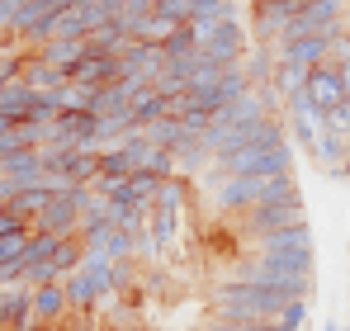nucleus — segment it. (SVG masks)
Instances as JSON below:
<instances>
[{"instance_id": "obj_1", "label": "nucleus", "mask_w": 350, "mask_h": 331, "mask_svg": "<svg viewBox=\"0 0 350 331\" xmlns=\"http://www.w3.org/2000/svg\"><path fill=\"white\" fill-rule=\"evenodd\" d=\"M284 303H293L280 289H256V284H218L213 289V317L228 322H280Z\"/></svg>"}, {"instance_id": "obj_2", "label": "nucleus", "mask_w": 350, "mask_h": 331, "mask_svg": "<svg viewBox=\"0 0 350 331\" xmlns=\"http://www.w3.org/2000/svg\"><path fill=\"white\" fill-rule=\"evenodd\" d=\"M275 199H298L293 175H232V180L213 185V204L223 213H251V209L275 204Z\"/></svg>"}, {"instance_id": "obj_3", "label": "nucleus", "mask_w": 350, "mask_h": 331, "mask_svg": "<svg viewBox=\"0 0 350 331\" xmlns=\"http://www.w3.org/2000/svg\"><path fill=\"white\" fill-rule=\"evenodd\" d=\"M341 10H346V0H303L298 14L289 19V29H284V38H308V34L336 29L341 24Z\"/></svg>"}, {"instance_id": "obj_4", "label": "nucleus", "mask_w": 350, "mask_h": 331, "mask_svg": "<svg viewBox=\"0 0 350 331\" xmlns=\"http://www.w3.org/2000/svg\"><path fill=\"white\" fill-rule=\"evenodd\" d=\"M241 218H246V232H251V237H265V232L308 222L303 218V199H275V204H260V209H251V213H241Z\"/></svg>"}, {"instance_id": "obj_5", "label": "nucleus", "mask_w": 350, "mask_h": 331, "mask_svg": "<svg viewBox=\"0 0 350 331\" xmlns=\"http://www.w3.org/2000/svg\"><path fill=\"white\" fill-rule=\"evenodd\" d=\"M0 331H33V289L24 279L0 289Z\"/></svg>"}, {"instance_id": "obj_6", "label": "nucleus", "mask_w": 350, "mask_h": 331, "mask_svg": "<svg viewBox=\"0 0 350 331\" xmlns=\"http://www.w3.org/2000/svg\"><path fill=\"white\" fill-rule=\"evenodd\" d=\"M241 53H246V34H241V24H223L204 48V66H218V71H228V66H241Z\"/></svg>"}, {"instance_id": "obj_7", "label": "nucleus", "mask_w": 350, "mask_h": 331, "mask_svg": "<svg viewBox=\"0 0 350 331\" xmlns=\"http://www.w3.org/2000/svg\"><path fill=\"white\" fill-rule=\"evenodd\" d=\"M308 100L317 105V114H332L336 105H346V81H341V71L327 62V66H312V76H308Z\"/></svg>"}, {"instance_id": "obj_8", "label": "nucleus", "mask_w": 350, "mask_h": 331, "mask_svg": "<svg viewBox=\"0 0 350 331\" xmlns=\"http://www.w3.org/2000/svg\"><path fill=\"white\" fill-rule=\"evenodd\" d=\"M251 251H256V256H293V251H312V232H308V222H298V227H280V232L251 237Z\"/></svg>"}, {"instance_id": "obj_9", "label": "nucleus", "mask_w": 350, "mask_h": 331, "mask_svg": "<svg viewBox=\"0 0 350 331\" xmlns=\"http://www.w3.org/2000/svg\"><path fill=\"white\" fill-rule=\"evenodd\" d=\"M71 313L66 303V284H38L33 289V327H62V317Z\"/></svg>"}, {"instance_id": "obj_10", "label": "nucleus", "mask_w": 350, "mask_h": 331, "mask_svg": "<svg viewBox=\"0 0 350 331\" xmlns=\"http://www.w3.org/2000/svg\"><path fill=\"white\" fill-rule=\"evenodd\" d=\"M114 81H118V57H105V53H90L71 71V85H81V90H105Z\"/></svg>"}, {"instance_id": "obj_11", "label": "nucleus", "mask_w": 350, "mask_h": 331, "mask_svg": "<svg viewBox=\"0 0 350 331\" xmlns=\"http://www.w3.org/2000/svg\"><path fill=\"white\" fill-rule=\"evenodd\" d=\"M38 57H43L48 66H57V71L71 76V71L90 57V43H85V38H48V43L38 48Z\"/></svg>"}, {"instance_id": "obj_12", "label": "nucleus", "mask_w": 350, "mask_h": 331, "mask_svg": "<svg viewBox=\"0 0 350 331\" xmlns=\"http://www.w3.org/2000/svg\"><path fill=\"white\" fill-rule=\"evenodd\" d=\"M19 81L33 90V95H48V90H62V85H71V76L66 71H57V66H48L38 53L24 57V71H19Z\"/></svg>"}, {"instance_id": "obj_13", "label": "nucleus", "mask_w": 350, "mask_h": 331, "mask_svg": "<svg viewBox=\"0 0 350 331\" xmlns=\"http://www.w3.org/2000/svg\"><path fill=\"white\" fill-rule=\"evenodd\" d=\"M128 152H133V161H137V170H142V175H157V180H171V175H175V152L152 147L147 137L128 142Z\"/></svg>"}, {"instance_id": "obj_14", "label": "nucleus", "mask_w": 350, "mask_h": 331, "mask_svg": "<svg viewBox=\"0 0 350 331\" xmlns=\"http://www.w3.org/2000/svg\"><path fill=\"white\" fill-rule=\"evenodd\" d=\"M0 175H5L14 189L38 185V180H43V152H14V157H5V161H0Z\"/></svg>"}, {"instance_id": "obj_15", "label": "nucleus", "mask_w": 350, "mask_h": 331, "mask_svg": "<svg viewBox=\"0 0 350 331\" xmlns=\"http://www.w3.org/2000/svg\"><path fill=\"white\" fill-rule=\"evenodd\" d=\"M312 157H317V166H322L327 175L350 180V157H346V137H341V133H327V128H322V137H317Z\"/></svg>"}, {"instance_id": "obj_16", "label": "nucleus", "mask_w": 350, "mask_h": 331, "mask_svg": "<svg viewBox=\"0 0 350 331\" xmlns=\"http://www.w3.org/2000/svg\"><path fill=\"white\" fill-rule=\"evenodd\" d=\"M48 204H53V189H48V185L38 180V185H29V189H19V194H14V199H10L5 209H10L14 218L24 222V227H33V222H38V213H43Z\"/></svg>"}, {"instance_id": "obj_17", "label": "nucleus", "mask_w": 350, "mask_h": 331, "mask_svg": "<svg viewBox=\"0 0 350 331\" xmlns=\"http://www.w3.org/2000/svg\"><path fill=\"white\" fill-rule=\"evenodd\" d=\"M128 118H133V128H147V123H157V118H166V100L152 90V85H142L133 100H128Z\"/></svg>"}, {"instance_id": "obj_18", "label": "nucleus", "mask_w": 350, "mask_h": 331, "mask_svg": "<svg viewBox=\"0 0 350 331\" xmlns=\"http://www.w3.org/2000/svg\"><path fill=\"white\" fill-rule=\"evenodd\" d=\"M62 284H66V303H71V313H90V308H95L100 289H95V279L85 275V270H71Z\"/></svg>"}, {"instance_id": "obj_19", "label": "nucleus", "mask_w": 350, "mask_h": 331, "mask_svg": "<svg viewBox=\"0 0 350 331\" xmlns=\"http://www.w3.org/2000/svg\"><path fill=\"white\" fill-rule=\"evenodd\" d=\"M142 137H147L152 147H166V152H175V147H180L189 133H185V123H180V118H171V114H166V118L147 123V128H142Z\"/></svg>"}, {"instance_id": "obj_20", "label": "nucleus", "mask_w": 350, "mask_h": 331, "mask_svg": "<svg viewBox=\"0 0 350 331\" xmlns=\"http://www.w3.org/2000/svg\"><path fill=\"white\" fill-rule=\"evenodd\" d=\"M0 114H5V118H29V114H33V90H29L24 81H10V85L0 90Z\"/></svg>"}, {"instance_id": "obj_21", "label": "nucleus", "mask_w": 350, "mask_h": 331, "mask_svg": "<svg viewBox=\"0 0 350 331\" xmlns=\"http://www.w3.org/2000/svg\"><path fill=\"white\" fill-rule=\"evenodd\" d=\"M157 189H161V180H157V175H142V170H137V175H133V180H128V185L118 189L114 199H123V204H142V209H152V204H157Z\"/></svg>"}, {"instance_id": "obj_22", "label": "nucleus", "mask_w": 350, "mask_h": 331, "mask_svg": "<svg viewBox=\"0 0 350 331\" xmlns=\"http://www.w3.org/2000/svg\"><path fill=\"white\" fill-rule=\"evenodd\" d=\"M204 166H213V152L204 137H185L175 147V170H204Z\"/></svg>"}, {"instance_id": "obj_23", "label": "nucleus", "mask_w": 350, "mask_h": 331, "mask_svg": "<svg viewBox=\"0 0 350 331\" xmlns=\"http://www.w3.org/2000/svg\"><path fill=\"white\" fill-rule=\"evenodd\" d=\"M308 76H312L308 66H293V62H275V76H270V81H275V90H280V95L289 100V95H298V90H308Z\"/></svg>"}, {"instance_id": "obj_24", "label": "nucleus", "mask_w": 350, "mask_h": 331, "mask_svg": "<svg viewBox=\"0 0 350 331\" xmlns=\"http://www.w3.org/2000/svg\"><path fill=\"white\" fill-rule=\"evenodd\" d=\"M62 237H53V232H33V241H29V251H24V270H33V265H48L53 256H57Z\"/></svg>"}, {"instance_id": "obj_25", "label": "nucleus", "mask_w": 350, "mask_h": 331, "mask_svg": "<svg viewBox=\"0 0 350 331\" xmlns=\"http://www.w3.org/2000/svg\"><path fill=\"white\" fill-rule=\"evenodd\" d=\"M81 261H85V241H81V237H62L57 256H53V265L62 270V279L71 275V270H81Z\"/></svg>"}, {"instance_id": "obj_26", "label": "nucleus", "mask_w": 350, "mask_h": 331, "mask_svg": "<svg viewBox=\"0 0 350 331\" xmlns=\"http://www.w3.org/2000/svg\"><path fill=\"white\" fill-rule=\"evenodd\" d=\"M175 227H180V213H166V209H152V218H147V237H152L157 246H171Z\"/></svg>"}, {"instance_id": "obj_27", "label": "nucleus", "mask_w": 350, "mask_h": 331, "mask_svg": "<svg viewBox=\"0 0 350 331\" xmlns=\"http://www.w3.org/2000/svg\"><path fill=\"white\" fill-rule=\"evenodd\" d=\"M180 199H185V185H180V175H171V180H161V189H157V204H152V209L180 213Z\"/></svg>"}, {"instance_id": "obj_28", "label": "nucleus", "mask_w": 350, "mask_h": 331, "mask_svg": "<svg viewBox=\"0 0 350 331\" xmlns=\"http://www.w3.org/2000/svg\"><path fill=\"white\" fill-rule=\"evenodd\" d=\"M24 48H10V53H0V90L10 85V81H19V71H24Z\"/></svg>"}, {"instance_id": "obj_29", "label": "nucleus", "mask_w": 350, "mask_h": 331, "mask_svg": "<svg viewBox=\"0 0 350 331\" xmlns=\"http://www.w3.org/2000/svg\"><path fill=\"white\" fill-rule=\"evenodd\" d=\"M308 322V298H293V303H284V313H280V327L284 331H298Z\"/></svg>"}, {"instance_id": "obj_30", "label": "nucleus", "mask_w": 350, "mask_h": 331, "mask_svg": "<svg viewBox=\"0 0 350 331\" xmlns=\"http://www.w3.org/2000/svg\"><path fill=\"white\" fill-rule=\"evenodd\" d=\"M298 5H303V0H251V10H256V14H284V19L298 14Z\"/></svg>"}, {"instance_id": "obj_31", "label": "nucleus", "mask_w": 350, "mask_h": 331, "mask_svg": "<svg viewBox=\"0 0 350 331\" xmlns=\"http://www.w3.org/2000/svg\"><path fill=\"white\" fill-rule=\"evenodd\" d=\"M14 232H24V222H19L10 209H5V204H0V237H14Z\"/></svg>"}, {"instance_id": "obj_32", "label": "nucleus", "mask_w": 350, "mask_h": 331, "mask_svg": "<svg viewBox=\"0 0 350 331\" xmlns=\"http://www.w3.org/2000/svg\"><path fill=\"white\" fill-rule=\"evenodd\" d=\"M332 66L341 71V81H346V100H350V48H346V53H341V57H336Z\"/></svg>"}, {"instance_id": "obj_33", "label": "nucleus", "mask_w": 350, "mask_h": 331, "mask_svg": "<svg viewBox=\"0 0 350 331\" xmlns=\"http://www.w3.org/2000/svg\"><path fill=\"white\" fill-rule=\"evenodd\" d=\"M14 194H19V189H14V185H10V180H5V175H0V204H10V199H14Z\"/></svg>"}, {"instance_id": "obj_34", "label": "nucleus", "mask_w": 350, "mask_h": 331, "mask_svg": "<svg viewBox=\"0 0 350 331\" xmlns=\"http://www.w3.org/2000/svg\"><path fill=\"white\" fill-rule=\"evenodd\" d=\"M14 123H19V118H5V114H0V133H10Z\"/></svg>"}, {"instance_id": "obj_35", "label": "nucleus", "mask_w": 350, "mask_h": 331, "mask_svg": "<svg viewBox=\"0 0 350 331\" xmlns=\"http://www.w3.org/2000/svg\"><path fill=\"white\" fill-rule=\"evenodd\" d=\"M322 331H346V327L341 322H322Z\"/></svg>"}, {"instance_id": "obj_36", "label": "nucleus", "mask_w": 350, "mask_h": 331, "mask_svg": "<svg viewBox=\"0 0 350 331\" xmlns=\"http://www.w3.org/2000/svg\"><path fill=\"white\" fill-rule=\"evenodd\" d=\"M10 48H14V43H5V38H0V53H10Z\"/></svg>"}, {"instance_id": "obj_37", "label": "nucleus", "mask_w": 350, "mask_h": 331, "mask_svg": "<svg viewBox=\"0 0 350 331\" xmlns=\"http://www.w3.org/2000/svg\"><path fill=\"white\" fill-rule=\"evenodd\" d=\"M33 331H62V327H33Z\"/></svg>"}, {"instance_id": "obj_38", "label": "nucleus", "mask_w": 350, "mask_h": 331, "mask_svg": "<svg viewBox=\"0 0 350 331\" xmlns=\"http://www.w3.org/2000/svg\"><path fill=\"white\" fill-rule=\"evenodd\" d=\"M346 157H350V137H346Z\"/></svg>"}, {"instance_id": "obj_39", "label": "nucleus", "mask_w": 350, "mask_h": 331, "mask_svg": "<svg viewBox=\"0 0 350 331\" xmlns=\"http://www.w3.org/2000/svg\"><path fill=\"white\" fill-rule=\"evenodd\" d=\"M137 331H147V327H137Z\"/></svg>"}, {"instance_id": "obj_40", "label": "nucleus", "mask_w": 350, "mask_h": 331, "mask_svg": "<svg viewBox=\"0 0 350 331\" xmlns=\"http://www.w3.org/2000/svg\"><path fill=\"white\" fill-rule=\"evenodd\" d=\"M346 331H350V327H346Z\"/></svg>"}]
</instances>
